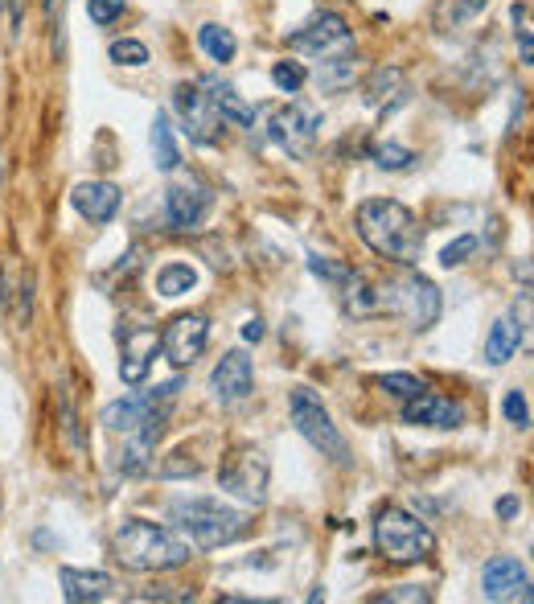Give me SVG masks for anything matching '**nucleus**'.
Listing matches in <instances>:
<instances>
[{"mask_svg":"<svg viewBox=\"0 0 534 604\" xmlns=\"http://www.w3.org/2000/svg\"><path fill=\"white\" fill-rule=\"evenodd\" d=\"M358 235L378 259L399 263V268H415L424 259V231L403 202L366 198L358 206Z\"/></svg>","mask_w":534,"mask_h":604,"instance_id":"f257e3e1","label":"nucleus"},{"mask_svg":"<svg viewBox=\"0 0 534 604\" xmlns=\"http://www.w3.org/2000/svg\"><path fill=\"white\" fill-rule=\"evenodd\" d=\"M116 559L128 572H173L189 563V543L148 518H128L116 531Z\"/></svg>","mask_w":534,"mask_h":604,"instance_id":"f03ea898","label":"nucleus"},{"mask_svg":"<svg viewBox=\"0 0 534 604\" xmlns=\"http://www.w3.org/2000/svg\"><path fill=\"white\" fill-rule=\"evenodd\" d=\"M169 518L181 531H189V539L202 551H218L247 531V514L235 506H222L218 498H177L169 506Z\"/></svg>","mask_w":534,"mask_h":604,"instance_id":"7ed1b4c3","label":"nucleus"},{"mask_svg":"<svg viewBox=\"0 0 534 604\" xmlns=\"http://www.w3.org/2000/svg\"><path fill=\"white\" fill-rule=\"evenodd\" d=\"M374 547L391 563H419V559H432L436 535H432V526L424 518H415L411 510L387 506L374 518Z\"/></svg>","mask_w":534,"mask_h":604,"instance_id":"20e7f679","label":"nucleus"},{"mask_svg":"<svg viewBox=\"0 0 534 604\" xmlns=\"http://www.w3.org/2000/svg\"><path fill=\"white\" fill-rule=\"evenodd\" d=\"M288 407H292V424H296V432L309 440L317 452H325L329 461H337V465H350V448H346V436L337 432V424H333V415L325 411V403L309 391V387H296L292 391V399H288Z\"/></svg>","mask_w":534,"mask_h":604,"instance_id":"39448f33","label":"nucleus"},{"mask_svg":"<svg viewBox=\"0 0 534 604\" xmlns=\"http://www.w3.org/2000/svg\"><path fill=\"white\" fill-rule=\"evenodd\" d=\"M387 305H391V317H403L407 329L424 333L440 321V288L419 276V272H403L395 280H387Z\"/></svg>","mask_w":534,"mask_h":604,"instance_id":"423d86ee","label":"nucleus"},{"mask_svg":"<svg viewBox=\"0 0 534 604\" xmlns=\"http://www.w3.org/2000/svg\"><path fill=\"white\" fill-rule=\"evenodd\" d=\"M317 132H321V111L313 103H304V99L280 107L276 116L267 120V136H272V144L284 148V153L296 157V161H313Z\"/></svg>","mask_w":534,"mask_h":604,"instance_id":"0eeeda50","label":"nucleus"},{"mask_svg":"<svg viewBox=\"0 0 534 604\" xmlns=\"http://www.w3.org/2000/svg\"><path fill=\"white\" fill-rule=\"evenodd\" d=\"M267 457L259 448H251V444H239V448H231L222 457V465H218V485L226 489V494H235L239 502H247V506H263L267 502Z\"/></svg>","mask_w":534,"mask_h":604,"instance_id":"6e6552de","label":"nucleus"},{"mask_svg":"<svg viewBox=\"0 0 534 604\" xmlns=\"http://www.w3.org/2000/svg\"><path fill=\"white\" fill-rule=\"evenodd\" d=\"M288 46H292L296 54L333 62V58L354 54V29L346 25V17H337V13H317L309 25H300V29L288 37Z\"/></svg>","mask_w":534,"mask_h":604,"instance_id":"1a4fd4ad","label":"nucleus"},{"mask_svg":"<svg viewBox=\"0 0 534 604\" xmlns=\"http://www.w3.org/2000/svg\"><path fill=\"white\" fill-rule=\"evenodd\" d=\"M173 111H177V120H181V132L194 144L210 148V144L222 140V124L226 120L218 116V107L210 103V95H206L202 83H177L173 87Z\"/></svg>","mask_w":534,"mask_h":604,"instance_id":"9d476101","label":"nucleus"},{"mask_svg":"<svg viewBox=\"0 0 534 604\" xmlns=\"http://www.w3.org/2000/svg\"><path fill=\"white\" fill-rule=\"evenodd\" d=\"M177 391H181V379H169V383H161V387H152V391H144V395H128V399H116V403H107L103 407V415H99V424L107 428V432H136L152 411H157V403H173L177 399Z\"/></svg>","mask_w":534,"mask_h":604,"instance_id":"9b49d317","label":"nucleus"},{"mask_svg":"<svg viewBox=\"0 0 534 604\" xmlns=\"http://www.w3.org/2000/svg\"><path fill=\"white\" fill-rule=\"evenodd\" d=\"M120 379L140 387L152 370V358L161 354V333L152 325H120Z\"/></svg>","mask_w":534,"mask_h":604,"instance_id":"f8f14e48","label":"nucleus"},{"mask_svg":"<svg viewBox=\"0 0 534 604\" xmlns=\"http://www.w3.org/2000/svg\"><path fill=\"white\" fill-rule=\"evenodd\" d=\"M206 342H210L206 317L181 313V317H173V321L165 325V333H161V354H165L173 366H194V362L202 358Z\"/></svg>","mask_w":534,"mask_h":604,"instance_id":"ddd939ff","label":"nucleus"},{"mask_svg":"<svg viewBox=\"0 0 534 604\" xmlns=\"http://www.w3.org/2000/svg\"><path fill=\"white\" fill-rule=\"evenodd\" d=\"M214 206V194L206 190L202 181H173L169 194H165V214H169V226L173 231H198V226L206 222Z\"/></svg>","mask_w":534,"mask_h":604,"instance_id":"4468645a","label":"nucleus"},{"mask_svg":"<svg viewBox=\"0 0 534 604\" xmlns=\"http://www.w3.org/2000/svg\"><path fill=\"white\" fill-rule=\"evenodd\" d=\"M210 391L222 407H235L243 403L251 391H255V370H251V358L243 350H231V354H222V362L214 366L210 374Z\"/></svg>","mask_w":534,"mask_h":604,"instance_id":"2eb2a0df","label":"nucleus"},{"mask_svg":"<svg viewBox=\"0 0 534 604\" xmlns=\"http://www.w3.org/2000/svg\"><path fill=\"white\" fill-rule=\"evenodd\" d=\"M485 600H530V576L514 555H493L481 572Z\"/></svg>","mask_w":534,"mask_h":604,"instance_id":"dca6fc26","label":"nucleus"},{"mask_svg":"<svg viewBox=\"0 0 534 604\" xmlns=\"http://www.w3.org/2000/svg\"><path fill=\"white\" fill-rule=\"evenodd\" d=\"M403 424H415V428H461L465 424V407L452 403L444 395H432L428 387L403 399Z\"/></svg>","mask_w":534,"mask_h":604,"instance_id":"f3484780","label":"nucleus"},{"mask_svg":"<svg viewBox=\"0 0 534 604\" xmlns=\"http://www.w3.org/2000/svg\"><path fill=\"white\" fill-rule=\"evenodd\" d=\"M70 206L79 210L87 222L103 226V222H111L120 214V190L111 181H83V185H74Z\"/></svg>","mask_w":534,"mask_h":604,"instance_id":"a211bd4d","label":"nucleus"},{"mask_svg":"<svg viewBox=\"0 0 534 604\" xmlns=\"http://www.w3.org/2000/svg\"><path fill=\"white\" fill-rule=\"evenodd\" d=\"M198 83L206 87V95H210V103L218 107L222 120H231V124H239V128H251V124H255V107L239 95V87L222 83L218 74H206V79H198Z\"/></svg>","mask_w":534,"mask_h":604,"instance_id":"6ab92c4d","label":"nucleus"},{"mask_svg":"<svg viewBox=\"0 0 534 604\" xmlns=\"http://www.w3.org/2000/svg\"><path fill=\"white\" fill-rule=\"evenodd\" d=\"M62 596L70 604H87V600H107L111 596V576L107 572H83V568H62Z\"/></svg>","mask_w":534,"mask_h":604,"instance_id":"aec40b11","label":"nucleus"},{"mask_svg":"<svg viewBox=\"0 0 534 604\" xmlns=\"http://www.w3.org/2000/svg\"><path fill=\"white\" fill-rule=\"evenodd\" d=\"M518 346H522V317L506 313V317H498V325H493L489 337H485V362L489 366H506L518 354Z\"/></svg>","mask_w":534,"mask_h":604,"instance_id":"412c9836","label":"nucleus"},{"mask_svg":"<svg viewBox=\"0 0 534 604\" xmlns=\"http://www.w3.org/2000/svg\"><path fill=\"white\" fill-rule=\"evenodd\" d=\"M362 95H366L370 107H395V103H403V99H407V79H403V70H395V66H378V70H370V79H366Z\"/></svg>","mask_w":534,"mask_h":604,"instance_id":"4be33fe9","label":"nucleus"},{"mask_svg":"<svg viewBox=\"0 0 534 604\" xmlns=\"http://www.w3.org/2000/svg\"><path fill=\"white\" fill-rule=\"evenodd\" d=\"M198 46H202V50H206V58H210V62H218V66L235 62V54H239L235 33L226 29V25H218V21H206V25L198 29Z\"/></svg>","mask_w":534,"mask_h":604,"instance_id":"5701e85b","label":"nucleus"},{"mask_svg":"<svg viewBox=\"0 0 534 604\" xmlns=\"http://www.w3.org/2000/svg\"><path fill=\"white\" fill-rule=\"evenodd\" d=\"M148 144H152V161H157V169H161V173H173V169L181 165V148H177L173 128H169V120L161 116V111H157V120H152Z\"/></svg>","mask_w":534,"mask_h":604,"instance_id":"b1692460","label":"nucleus"},{"mask_svg":"<svg viewBox=\"0 0 534 604\" xmlns=\"http://www.w3.org/2000/svg\"><path fill=\"white\" fill-rule=\"evenodd\" d=\"M489 9V0H436V13H432V25L436 29H461L465 21H473L477 13Z\"/></svg>","mask_w":534,"mask_h":604,"instance_id":"393cba45","label":"nucleus"},{"mask_svg":"<svg viewBox=\"0 0 534 604\" xmlns=\"http://www.w3.org/2000/svg\"><path fill=\"white\" fill-rule=\"evenodd\" d=\"M189 288H198V272L189 268V263H165V268L157 272V292H161L165 300H177V296H185Z\"/></svg>","mask_w":534,"mask_h":604,"instance_id":"a878e982","label":"nucleus"},{"mask_svg":"<svg viewBox=\"0 0 534 604\" xmlns=\"http://www.w3.org/2000/svg\"><path fill=\"white\" fill-rule=\"evenodd\" d=\"M374 165L378 169H387V173H403V169H411L415 165V153L407 144H395V140H383V144H374Z\"/></svg>","mask_w":534,"mask_h":604,"instance_id":"bb28decb","label":"nucleus"},{"mask_svg":"<svg viewBox=\"0 0 534 604\" xmlns=\"http://www.w3.org/2000/svg\"><path fill=\"white\" fill-rule=\"evenodd\" d=\"M272 83H276L284 95H296L304 83H309V70H304V62L284 58V62H276V66H272Z\"/></svg>","mask_w":534,"mask_h":604,"instance_id":"cd10ccee","label":"nucleus"},{"mask_svg":"<svg viewBox=\"0 0 534 604\" xmlns=\"http://www.w3.org/2000/svg\"><path fill=\"white\" fill-rule=\"evenodd\" d=\"M111 62L116 66H148V46L136 42V37H120V42H111Z\"/></svg>","mask_w":534,"mask_h":604,"instance_id":"c85d7f7f","label":"nucleus"},{"mask_svg":"<svg viewBox=\"0 0 534 604\" xmlns=\"http://www.w3.org/2000/svg\"><path fill=\"white\" fill-rule=\"evenodd\" d=\"M309 272L317 280L337 284V288H346V280L354 276V268H346V263H337V259H325V255H309Z\"/></svg>","mask_w":534,"mask_h":604,"instance_id":"c756f323","label":"nucleus"},{"mask_svg":"<svg viewBox=\"0 0 534 604\" xmlns=\"http://www.w3.org/2000/svg\"><path fill=\"white\" fill-rule=\"evenodd\" d=\"M477 247H481L477 235H461V239H452L440 251V263H444V268H461V263H469V255H477Z\"/></svg>","mask_w":534,"mask_h":604,"instance_id":"7c9ffc66","label":"nucleus"},{"mask_svg":"<svg viewBox=\"0 0 534 604\" xmlns=\"http://www.w3.org/2000/svg\"><path fill=\"white\" fill-rule=\"evenodd\" d=\"M378 387H383L387 395H395V399H411V395H419V391H424V383H419L415 374H403V370H395V374H383V379H378Z\"/></svg>","mask_w":534,"mask_h":604,"instance_id":"2f4dec72","label":"nucleus"},{"mask_svg":"<svg viewBox=\"0 0 534 604\" xmlns=\"http://www.w3.org/2000/svg\"><path fill=\"white\" fill-rule=\"evenodd\" d=\"M514 37H518V54H522V66L534 62V37H530V9L526 5H514Z\"/></svg>","mask_w":534,"mask_h":604,"instance_id":"473e14b6","label":"nucleus"},{"mask_svg":"<svg viewBox=\"0 0 534 604\" xmlns=\"http://www.w3.org/2000/svg\"><path fill=\"white\" fill-rule=\"evenodd\" d=\"M202 473V465L198 461H189L185 457V448L181 452H173V457L165 461V465H157V477H165V481H177V477H198Z\"/></svg>","mask_w":534,"mask_h":604,"instance_id":"72a5a7b5","label":"nucleus"},{"mask_svg":"<svg viewBox=\"0 0 534 604\" xmlns=\"http://www.w3.org/2000/svg\"><path fill=\"white\" fill-rule=\"evenodd\" d=\"M502 411H506V420H510L514 428H530V403H526L522 391H510L506 403H502Z\"/></svg>","mask_w":534,"mask_h":604,"instance_id":"f704fd0d","label":"nucleus"},{"mask_svg":"<svg viewBox=\"0 0 534 604\" xmlns=\"http://www.w3.org/2000/svg\"><path fill=\"white\" fill-rule=\"evenodd\" d=\"M87 13L95 25H111L116 17H124V0H87Z\"/></svg>","mask_w":534,"mask_h":604,"instance_id":"c9c22d12","label":"nucleus"},{"mask_svg":"<svg viewBox=\"0 0 534 604\" xmlns=\"http://www.w3.org/2000/svg\"><path fill=\"white\" fill-rule=\"evenodd\" d=\"M378 600H432V592H424V588H415V584H399V588H391V592H383Z\"/></svg>","mask_w":534,"mask_h":604,"instance_id":"e433bc0d","label":"nucleus"},{"mask_svg":"<svg viewBox=\"0 0 534 604\" xmlns=\"http://www.w3.org/2000/svg\"><path fill=\"white\" fill-rule=\"evenodd\" d=\"M518 510H522V502L514 498V494H506V498H498V518H518Z\"/></svg>","mask_w":534,"mask_h":604,"instance_id":"4c0bfd02","label":"nucleus"},{"mask_svg":"<svg viewBox=\"0 0 534 604\" xmlns=\"http://www.w3.org/2000/svg\"><path fill=\"white\" fill-rule=\"evenodd\" d=\"M243 337H247V342H259V337H263V321H259V317H251V321L243 325Z\"/></svg>","mask_w":534,"mask_h":604,"instance_id":"58836bf2","label":"nucleus"},{"mask_svg":"<svg viewBox=\"0 0 534 604\" xmlns=\"http://www.w3.org/2000/svg\"><path fill=\"white\" fill-rule=\"evenodd\" d=\"M21 9H25V0H13V25H17L13 33H21Z\"/></svg>","mask_w":534,"mask_h":604,"instance_id":"ea45409f","label":"nucleus"}]
</instances>
